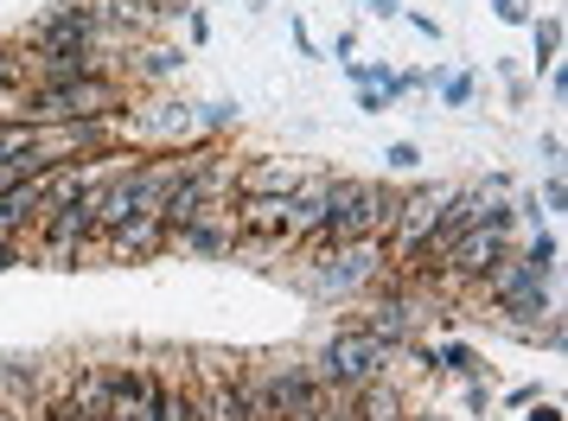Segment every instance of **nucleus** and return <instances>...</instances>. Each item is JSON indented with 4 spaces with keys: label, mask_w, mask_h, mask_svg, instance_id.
Here are the masks:
<instances>
[{
    "label": "nucleus",
    "mask_w": 568,
    "mask_h": 421,
    "mask_svg": "<svg viewBox=\"0 0 568 421\" xmlns=\"http://www.w3.org/2000/svg\"><path fill=\"white\" fill-rule=\"evenodd\" d=\"M122 96H129V78H71V83H32L20 96V122L32 129H58V122H103V115H122Z\"/></svg>",
    "instance_id": "obj_1"
},
{
    "label": "nucleus",
    "mask_w": 568,
    "mask_h": 421,
    "mask_svg": "<svg viewBox=\"0 0 568 421\" xmlns=\"http://www.w3.org/2000/svg\"><path fill=\"white\" fill-rule=\"evenodd\" d=\"M307 364H313V377H320L326 396H352V390H364V383L389 377V370H396V351L371 339L358 319H345V326H333V332L320 339V351H313Z\"/></svg>",
    "instance_id": "obj_2"
},
{
    "label": "nucleus",
    "mask_w": 568,
    "mask_h": 421,
    "mask_svg": "<svg viewBox=\"0 0 568 421\" xmlns=\"http://www.w3.org/2000/svg\"><path fill=\"white\" fill-rule=\"evenodd\" d=\"M384 243L364 237V243H338V249H320V256H301V288L313 300H352V294H371L384 281Z\"/></svg>",
    "instance_id": "obj_3"
},
{
    "label": "nucleus",
    "mask_w": 568,
    "mask_h": 421,
    "mask_svg": "<svg viewBox=\"0 0 568 421\" xmlns=\"http://www.w3.org/2000/svg\"><path fill=\"white\" fill-rule=\"evenodd\" d=\"M71 45H109L103 0H58V7H45L39 20L20 27V45L13 52L45 58V52H71Z\"/></svg>",
    "instance_id": "obj_4"
},
{
    "label": "nucleus",
    "mask_w": 568,
    "mask_h": 421,
    "mask_svg": "<svg viewBox=\"0 0 568 421\" xmlns=\"http://www.w3.org/2000/svg\"><path fill=\"white\" fill-rule=\"evenodd\" d=\"M447 192H454V185H403V198H396V224H389V237H384L389 268H409L415 256L428 249V237H435V217H440V205H447Z\"/></svg>",
    "instance_id": "obj_5"
},
{
    "label": "nucleus",
    "mask_w": 568,
    "mask_h": 421,
    "mask_svg": "<svg viewBox=\"0 0 568 421\" xmlns=\"http://www.w3.org/2000/svg\"><path fill=\"white\" fill-rule=\"evenodd\" d=\"M109 421H160V364L109 358Z\"/></svg>",
    "instance_id": "obj_6"
},
{
    "label": "nucleus",
    "mask_w": 568,
    "mask_h": 421,
    "mask_svg": "<svg viewBox=\"0 0 568 421\" xmlns=\"http://www.w3.org/2000/svg\"><path fill=\"white\" fill-rule=\"evenodd\" d=\"M333 217V173H320V166H307V179L287 192V217H282V249H307V237Z\"/></svg>",
    "instance_id": "obj_7"
},
{
    "label": "nucleus",
    "mask_w": 568,
    "mask_h": 421,
    "mask_svg": "<svg viewBox=\"0 0 568 421\" xmlns=\"http://www.w3.org/2000/svg\"><path fill=\"white\" fill-rule=\"evenodd\" d=\"M199 256V263H224V256H236L243 249V230H236V210L231 205H211L205 217H192L185 230H173L166 237V256Z\"/></svg>",
    "instance_id": "obj_8"
},
{
    "label": "nucleus",
    "mask_w": 568,
    "mask_h": 421,
    "mask_svg": "<svg viewBox=\"0 0 568 421\" xmlns=\"http://www.w3.org/2000/svg\"><path fill=\"white\" fill-rule=\"evenodd\" d=\"M301 179H307V166H301V160H282V154L236 160V198H287Z\"/></svg>",
    "instance_id": "obj_9"
},
{
    "label": "nucleus",
    "mask_w": 568,
    "mask_h": 421,
    "mask_svg": "<svg viewBox=\"0 0 568 421\" xmlns=\"http://www.w3.org/2000/svg\"><path fill=\"white\" fill-rule=\"evenodd\" d=\"M58 396H64V409H71L78 421H109V358L78 364L64 383H58Z\"/></svg>",
    "instance_id": "obj_10"
},
{
    "label": "nucleus",
    "mask_w": 568,
    "mask_h": 421,
    "mask_svg": "<svg viewBox=\"0 0 568 421\" xmlns=\"http://www.w3.org/2000/svg\"><path fill=\"white\" fill-rule=\"evenodd\" d=\"M97 256H109V263H154V256H166V224L160 217H134V224H122V230H109L97 243Z\"/></svg>",
    "instance_id": "obj_11"
},
{
    "label": "nucleus",
    "mask_w": 568,
    "mask_h": 421,
    "mask_svg": "<svg viewBox=\"0 0 568 421\" xmlns=\"http://www.w3.org/2000/svg\"><path fill=\"white\" fill-rule=\"evenodd\" d=\"M39 205H45V185L39 179H20L0 192V243H27L32 224H39Z\"/></svg>",
    "instance_id": "obj_12"
},
{
    "label": "nucleus",
    "mask_w": 568,
    "mask_h": 421,
    "mask_svg": "<svg viewBox=\"0 0 568 421\" xmlns=\"http://www.w3.org/2000/svg\"><path fill=\"white\" fill-rule=\"evenodd\" d=\"M134 64H129V83H166L185 71V52L180 45H154V39H141V45H129Z\"/></svg>",
    "instance_id": "obj_13"
},
{
    "label": "nucleus",
    "mask_w": 568,
    "mask_h": 421,
    "mask_svg": "<svg viewBox=\"0 0 568 421\" xmlns=\"http://www.w3.org/2000/svg\"><path fill=\"white\" fill-rule=\"evenodd\" d=\"M517 263L530 268L537 281H556V275H562V237H556L549 224H542V230H530V237L517 243Z\"/></svg>",
    "instance_id": "obj_14"
},
{
    "label": "nucleus",
    "mask_w": 568,
    "mask_h": 421,
    "mask_svg": "<svg viewBox=\"0 0 568 421\" xmlns=\"http://www.w3.org/2000/svg\"><path fill=\"white\" fill-rule=\"evenodd\" d=\"M435 377H486V358H479V351H473V345L466 339H440L435 345Z\"/></svg>",
    "instance_id": "obj_15"
},
{
    "label": "nucleus",
    "mask_w": 568,
    "mask_h": 421,
    "mask_svg": "<svg viewBox=\"0 0 568 421\" xmlns=\"http://www.w3.org/2000/svg\"><path fill=\"white\" fill-rule=\"evenodd\" d=\"M236 129H243V103H236V96L199 103V141H231Z\"/></svg>",
    "instance_id": "obj_16"
},
{
    "label": "nucleus",
    "mask_w": 568,
    "mask_h": 421,
    "mask_svg": "<svg viewBox=\"0 0 568 421\" xmlns=\"http://www.w3.org/2000/svg\"><path fill=\"white\" fill-rule=\"evenodd\" d=\"M530 45H537V71L562 64V20H556V13H537V20H530Z\"/></svg>",
    "instance_id": "obj_17"
},
{
    "label": "nucleus",
    "mask_w": 568,
    "mask_h": 421,
    "mask_svg": "<svg viewBox=\"0 0 568 421\" xmlns=\"http://www.w3.org/2000/svg\"><path fill=\"white\" fill-rule=\"evenodd\" d=\"M435 96H440V109H473L479 103V78L473 71H440Z\"/></svg>",
    "instance_id": "obj_18"
},
{
    "label": "nucleus",
    "mask_w": 568,
    "mask_h": 421,
    "mask_svg": "<svg viewBox=\"0 0 568 421\" xmlns=\"http://www.w3.org/2000/svg\"><path fill=\"white\" fill-rule=\"evenodd\" d=\"M32 78H27V58L13 52V45H0V96H27Z\"/></svg>",
    "instance_id": "obj_19"
},
{
    "label": "nucleus",
    "mask_w": 568,
    "mask_h": 421,
    "mask_svg": "<svg viewBox=\"0 0 568 421\" xmlns=\"http://www.w3.org/2000/svg\"><path fill=\"white\" fill-rule=\"evenodd\" d=\"M384 166L409 179V173H422V147H415V141H389V147H384Z\"/></svg>",
    "instance_id": "obj_20"
},
{
    "label": "nucleus",
    "mask_w": 568,
    "mask_h": 421,
    "mask_svg": "<svg viewBox=\"0 0 568 421\" xmlns=\"http://www.w3.org/2000/svg\"><path fill=\"white\" fill-rule=\"evenodd\" d=\"M32 147V122H0V166Z\"/></svg>",
    "instance_id": "obj_21"
},
{
    "label": "nucleus",
    "mask_w": 568,
    "mask_h": 421,
    "mask_svg": "<svg viewBox=\"0 0 568 421\" xmlns=\"http://www.w3.org/2000/svg\"><path fill=\"white\" fill-rule=\"evenodd\" d=\"M491 20H505V27H530V20H537V0H491Z\"/></svg>",
    "instance_id": "obj_22"
},
{
    "label": "nucleus",
    "mask_w": 568,
    "mask_h": 421,
    "mask_svg": "<svg viewBox=\"0 0 568 421\" xmlns=\"http://www.w3.org/2000/svg\"><path fill=\"white\" fill-rule=\"evenodd\" d=\"M537 205H542V217H562V210H568V185H562V173H549V179H542Z\"/></svg>",
    "instance_id": "obj_23"
},
{
    "label": "nucleus",
    "mask_w": 568,
    "mask_h": 421,
    "mask_svg": "<svg viewBox=\"0 0 568 421\" xmlns=\"http://www.w3.org/2000/svg\"><path fill=\"white\" fill-rule=\"evenodd\" d=\"M491 402H498V390L486 377H466V415H491Z\"/></svg>",
    "instance_id": "obj_24"
},
{
    "label": "nucleus",
    "mask_w": 568,
    "mask_h": 421,
    "mask_svg": "<svg viewBox=\"0 0 568 421\" xmlns=\"http://www.w3.org/2000/svg\"><path fill=\"white\" fill-rule=\"evenodd\" d=\"M396 20H409V32H415V39H428V45H440V20H435V13H422V7H403Z\"/></svg>",
    "instance_id": "obj_25"
},
{
    "label": "nucleus",
    "mask_w": 568,
    "mask_h": 421,
    "mask_svg": "<svg viewBox=\"0 0 568 421\" xmlns=\"http://www.w3.org/2000/svg\"><path fill=\"white\" fill-rule=\"evenodd\" d=\"M537 396H542V383H517V390H505L498 402H491V409H530Z\"/></svg>",
    "instance_id": "obj_26"
},
{
    "label": "nucleus",
    "mask_w": 568,
    "mask_h": 421,
    "mask_svg": "<svg viewBox=\"0 0 568 421\" xmlns=\"http://www.w3.org/2000/svg\"><path fill=\"white\" fill-rule=\"evenodd\" d=\"M20 263H32V249H27V243H0V275H13Z\"/></svg>",
    "instance_id": "obj_27"
},
{
    "label": "nucleus",
    "mask_w": 568,
    "mask_h": 421,
    "mask_svg": "<svg viewBox=\"0 0 568 421\" xmlns=\"http://www.w3.org/2000/svg\"><path fill=\"white\" fill-rule=\"evenodd\" d=\"M185 39H192V45H205L211 39V20L199 13V7H185Z\"/></svg>",
    "instance_id": "obj_28"
},
{
    "label": "nucleus",
    "mask_w": 568,
    "mask_h": 421,
    "mask_svg": "<svg viewBox=\"0 0 568 421\" xmlns=\"http://www.w3.org/2000/svg\"><path fill=\"white\" fill-rule=\"evenodd\" d=\"M542 78H549V103H568V71H562V64H549Z\"/></svg>",
    "instance_id": "obj_29"
},
{
    "label": "nucleus",
    "mask_w": 568,
    "mask_h": 421,
    "mask_svg": "<svg viewBox=\"0 0 568 421\" xmlns=\"http://www.w3.org/2000/svg\"><path fill=\"white\" fill-rule=\"evenodd\" d=\"M287 32H294V52H301V58H320V45H313L307 20H294V27H287Z\"/></svg>",
    "instance_id": "obj_30"
},
{
    "label": "nucleus",
    "mask_w": 568,
    "mask_h": 421,
    "mask_svg": "<svg viewBox=\"0 0 568 421\" xmlns=\"http://www.w3.org/2000/svg\"><path fill=\"white\" fill-rule=\"evenodd\" d=\"M524 421H562V409H556V402H549V396H537V402H530V409H524Z\"/></svg>",
    "instance_id": "obj_31"
},
{
    "label": "nucleus",
    "mask_w": 568,
    "mask_h": 421,
    "mask_svg": "<svg viewBox=\"0 0 568 421\" xmlns=\"http://www.w3.org/2000/svg\"><path fill=\"white\" fill-rule=\"evenodd\" d=\"M358 7L371 20H396V13H403V0H358Z\"/></svg>",
    "instance_id": "obj_32"
},
{
    "label": "nucleus",
    "mask_w": 568,
    "mask_h": 421,
    "mask_svg": "<svg viewBox=\"0 0 568 421\" xmlns=\"http://www.w3.org/2000/svg\"><path fill=\"white\" fill-rule=\"evenodd\" d=\"M542 160H549V173H562V134H542Z\"/></svg>",
    "instance_id": "obj_33"
},
{
    "label": "nucleus",
    "mask_w": 568,
    "mask_h": 421,
    "mask_svg": "<svg viewBox=\"0 0 568 421\" xmlns=\"http://www.w3.org/2000/svg\"><path fill=\"white\" fill-rule=\"evenodd\" d=\"M358 115H389V103L377 96V90H358Z\"/></svg>",
    "instance_id": "obj_34"
},
{
    "label": "nucleus",
    "mask_w": 568,
    "mask_h": 421,
    "mask_svg": "<svg viewBox=\"0 0 568 421\" xmlns=\"http://www.w3.org/2000/svg\"><path fill=\"white\" fill-rule=\"evenodd\" d=\"M352 52H358V32H333V58H338V64H345Z\"/></svg>",
    "instance_id": "obj_35"
},
{
    "label": "nucleus",
    "mask_w": 568,
    "mask_h": 421,
    "mask_svg": "<svg viewBox=\"0 0 568 421\" xmlns=\"http://www.w3.org/2000/svg\"><path fill=\"white\" fill-rule=\"evenodd\" d=\"M32 415H39V409H32ZM45 421H52V415H45Z\"/></svg>",
    "instance_id": "obj_36"
}]
</instances>
